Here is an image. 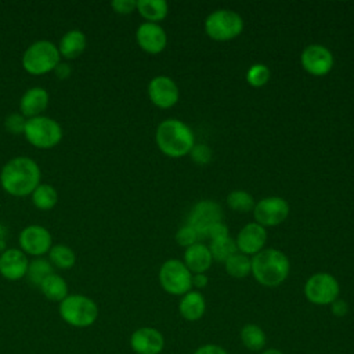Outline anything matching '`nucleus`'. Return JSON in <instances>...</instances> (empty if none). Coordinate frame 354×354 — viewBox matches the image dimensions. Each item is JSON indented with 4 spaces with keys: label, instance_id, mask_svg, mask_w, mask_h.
<instances>
[{
    "label": "nucleus",
    "instance_id": "obj_20",
    "mask_svg": "<svg viewBox=\"0 0 354 354\" xmlns=\"http://www.w3.org/2000/svg\"><path fill=\"white\" fill-rule=\"evenodd\" d=\"M213 257L209 248L203 243H194L184 253V264L194 274H203L212 266Z\"/></svg>",
    "mask_w": 354,
    "mask_h": 354
},
{
    "label": "nucleus",
    "instance_id": "obj_15",
    "mask_svg": "<svg viewBox=\"0 0 354 354\" xmlns=\"http://www.w3.org/2000/svg\"><path fill=\"white\" fill-rule=\"evenodd\" d=\"M130 347L136 354H159L165 347V339L158 329L142 326L131 333Z\"/></svg>",
    "mask_w": 354,
    "mask_h": 354
},
{
    "label": "nucleus",
    "instance_id": "obj_19",
    "mask_svg": "<svg viewBox=\"0 0 354 354\" xmlns=\"http://www.w3.org/2000/svg\"><path fill=\"white\" fill-rule=\"evenodd\" d=\"M48 93L43 87L28 88L19 100L21 115L28 119L41 116L48 105Z\"/></svg>",
    "mask_w": 354,
    "mask_h": 354
},
{
    "label": "nucleus",
    "instance_id": "obj_6",
    "mask_svg": "<svg viewBox=\"0 0 354 354\" xmlns=\"http://www.w3.org/2000/svg\"><path fill=\"white\" fill-rule=\"evenodd\" d=\"M24 136L29 144L40 149H50L62 140L59 123L48 116H36L26 119Z\"/></svg>",
    "mask_w": 354,
    "mask_h": 354
},
{
    "label": "nucleus",
    "instance_id": "obj_27",
    "mask_svg": "<svg viewBox=\"0 0 354 354\" xmlns=\"http://www.w3.org/2000/svg\"><path fill=\"white\" fill-rule=\"evenodd\" d=\"M225 271L234 278H245L249 272H252V260L248 254L241 252L234 253L224 261Z\"/></svg>",
    "mask_w": 354,
    "mask_h": 354
},
{
    "label": "nucleus",
    "instance_id": "obj_22",
    "mask_svg": "<svg viewBox=\"0 0 354 354\" xmlns=\"http://www.w3.org/2000/svg\"><path fill=\"white\" fill-rule=\"evenodd\" d=\"M86 43L87 40L82 30L79 29L68 30L59 40V44H58L59 55L66 59H75L79 55H82V53L86 48Z\"/></svg>",
    "mask_w": 354,
    "mask_h": 354
},
{
    "label": "nucleus",
    "instance_id": "obj_43",
    "mask_svg": "<svg viewBox=\"0 0 354 354\" xmlns=\"http://www.w3.org/2000/svg\"><path fill=\"white\" fill-rule=\"evenodd\" d=\"M261 354H283V353L279 351V350H277V348H267V350H264Z\"/></svg>",
    "mask_w": 354,
    "mask_h": 354
},
{
    "label": "nucleus",
    "instance_id": "obj_28",
    "mask_svg": "<svg viewBox=\"0 0 354 354\" xmlns=\"http://www.w3.org/2000/svg\"><path fill=\"white\" fill-rule=\"evenodd\" d=\"M50 263L61 270H69L76 263L75 252L66 245H54L48 252Z\"/></svg>",
    "mask_w": 354,
    "mask_h": 354
},
{
    "label": "nucleus",
    "instance_id": "obj_10",
    "mask_svg": "<svg viewBox=\"0 0 354 354\" xmlns=\"http://www.w3.org/2000/svg\"><path fill=\"white\" fill-rule=\"evenodd\" d=\"M289 214V205L281 196H267L257 202L253 209L256 223L260 225L274 227L285 221Z\"/></svg>",
    "mask_w": 354,
    "mask_h": 354
},
{
    "label": "nucleus",
    "instance_id": "obj_29",
    "mask_svg": "<svg viewBox=\"0 0 354 354\" xmlns=\"http://www.w3.org/2000/svg\"><path fill=\"white\" fill-rule=\"evenodd\" d=\"M53 272H54L53 271V264L50 263V260L41 259V257H36L32 261H29L26 277H28L29 282H32L33 285L40 286V283L48 275H51Z\"/></svg>",
    "mask_w": 354,
    "mask_h": 354
},
{
    "label": "nucleus",
    "instance_id": "obj_39",
    "mask_svg": "<svg viewBox=\"0 0 354 354\" xmlns=\"http://www.w3.org/2000/svg\"><path fill=\"white\" fill-rule=\"evenodd\" d=\"M330 310L333 313V315L336 317H344L348 311V307H347V303L342 299H336L333 303H330Z\"/></svg>",
    "mask_w": 354,
    "mask_h": 354
},
{
    "label": "nucleus",
    "instance_id": "obj_42",
    "mask_svg": "<svg viewBox=\"0 0 354 354\" xmlns=\"http://www.w3.org/2000/svg\"><path fill=\"white\" fill-rule=\"evenodd\" d=\"M6 245V230L0 225V249H3Z\"/></svg>",
    "mask_w": 354,
    "mask_h": 354
},
{
    "label": "nucleus",
    "instance_id": "obj_9",
    "mask_svg": "<svg viewBox=\"0 0 354 354\" xmlns=\"http://www.w3.org/2000/svg\"><path fill=\"white\" fill-rule=\"evenodd\" d=\"M339 290L336 278L328 272H317L311 275L304 285L307 300L318 306L333 303L339 296Z\"/></svg>",
    "mask_w": 354,
    "mask_h": 354
},
{
    "label": "nucleus",
    "instance_id": "obj_14",
    "mask_svg": "<svg viewBox=\"0 0 354 354\" xmlns=\"http://www.w3.org/2000/svg\"><path fill=\"white\" fill-rule=\"evenodd\" d=\"M149 100L159 108H170L178 101V87L169 76H155L148 84Z\"/></svg>",
    "mask_w": 354,
    "mask_h": 354
},
{
    "label": "nucleus",
    "instance_id": "obj_37",
    "mask_svg": "<svg viewBox=\"0 0 354 354\" xmlns=\"http://www.w3.org/2000/svg\"><path fill=\"white\" fill-rule=\"evenodd\" d=\"M206 236H209L212 241L227 238L228 236V228L223 221L217 223V224H214L213 227L209 228V231L206 232Z\"/></svg>",
    "mask_w": 354,
    "mask_h": 354
},
{
    "label": "nucleus",
    "instance_id": "obj_25",
    "mask_svg": "<svg viewBox=\"0 0 354 354\" xmlns=\"http://www.w3.org/2000/svg\"><path fill=\"white\" fill-rule=\"evenodd\" d=\"M241 340L243 346L250 351H260L266 346V333L256 324H246L241 329Z\"/></svg>",
    "mask_w": 354,
    "mask_h": 354
},
{
    "label": "nucleus",
    "instance_id": "obj_40",
    "mask_svg": "<svg viewBox=\"0 0 354 354\" xmlns=\"http://www.w3.org/2000/svg\"><path fill=\"white\" fill-rule=\"evenodd\" d=\"M54 73H55V76H57L58 79L64 80V79H68V77L71 76L72 69H71V66H69L68 64H65V62H59V64L55 66Z\"/></svg>",
    "mask_w": 354,
    "mask_h": 354
},
{
    "label": "nucleus",
    "instance_id": "obj_41",
    "mask_svg": "<svg viewBox=\"0 0 354 354\" xmlns=\"http://www.w3.org/2000/svg\"><path fill=\"white\" fill-rule=\"evenodd\" d=\"M192 285L195 288H205L207 285V277L205 274H194L192 275Z\"/></svg>",
    "mask_w": 354,
    "mask_h": 354
},
{
    "label": "nucleus",
    "instance_id": "obj_36",
    "mask_svg": "<svg viewBox=\"0 0 354 354\" xmlns=\"http://www.w3.org/2000/svg\"><path fill=\"white\" fill-rule=\"evenodd\" d=\"M111 7L118 14H130L134 10H137V1L136 0H113L111 3Z\"/></svg>",
    "mask_w": 354,
    "mask_h": 354
},
{
    "label": "nucleus",
    "instance_id": "obj_5",
    "mask_svg": "<svg viewBox=\"0 0 354 354\" xmlns=\"http://www.w3.org/2000/svg\"><path fill=\"white\" fill-rule=\"evenodd\" d=\"M58 47L50 40L32 43L22 55V66L30 75H44L55 69L59 64Z\"/></svg>",
    "mask_w": 354,
    "mask_h": 354
},
{
    "label": "nucleus",
    "instance_id": "obj_33",
    "mask_svg": "<svg viewBox=\"0 0 354 354\" xmlns=\"http://www.w3.org/2000/svg\"><path fill=\"white\" fill-rule=\"evenodd\" d=\"M25 124H26V118L22 116L21 113H11L4 120L6 130L11 134H15V136L24 134Z\"/></svg>",
    "mask_w": 354,
    "mask_h": 354
},
{
    "label": "nucleus",
    "instance_id": "obj_17",
    "mask_svg": "<svg viewBox=\"0 0 354 354\" xmlns=\"http://www.w3.org/2000/svg\"><path fill=\"white\" fill-rule=\"evenodd\" d=\"M29 261L21 249H6L0 254V274L8 281H18L26 277Z\"/></svg>",
    "mask_w": 354,
    "mask_h": 354
},
{
    "label": "nucleus",
    "instance_id": "obj_13",
    "mask_svg": "<svg viewBox=\"0 0 354 354\" xmlns=\"http://www.w3.org/2000/svg\"><path fill=\"white\" fill-rule=\"evenodd\" d=\"M300 62L308 73L314 76H324L333 66V55L325 46L308 44L300 55Z\"/></svg>",
    "mask_w": 354,
    "mask_h": 354
},
{
    "label": "nucleus",
    "instance_id": "obj_30",
    "mask_svg": "<svg viewBox=\"0 0 354 354\" xmlns=\"http://www.w3.org/2000/svg\"><path fill=\"white\" fill-rule=\"evenodd\" d=\"M227 203L232 210L241 212V213H248L253 210L256 205L253 196L243 189H235L230 192L227 196Z\"/></svg>",
    "mask_w": 354,
    "mask_h": 354
},
{
    "label": "nucleus",
    "instance_id": "obj_21",
    "mask_svg": "<svg viewBox=\"0 0 354 354\" xmlns=\"http://www.w3.org/2000/svg\"><path fill=\"white\" fill-rule=\"evenodd\" d=\"M206 310V301L201 292L189 290L183 295L178 303L180 315L187 321H198L203 317Z\"/></svg>",
    "mask_w": 354,
    "mask_h": 354
},
{
    "label": "nucleus",
    "instance_id": "obj_2",
    "mask_svg": "<svg viewBox=\"0 0 354 354\" xmlns=\"http://www.w3.org/2000/svg\"><path fill=\"white\" fill-rule=\"evenodd\" d=\"M155 140L159 149L170 156L180 158L192 149L195 138L192 130L178 119H166L156 127Z\"/></svg>",
    "mask_w": 354,
    "mask_h": 354
},
{
    "label": "nucleus",
    "instance_id": "obj_1",
    "mask_svg": "<svg viewBox=\"0 0 354 354\" xmlns=\"http://www.w3.org/2000/svg\"><path fill=\"white\" fill-rule=\"evenodd\" d=\"M0 184L12 196L30 195L40 184V169L30 158H12L0 171Z\"/></svg>",
    "mask_w": 354,
    "mask_h": 354
},
{
    "label": "nucleus",
    "instance_id": "obj_35",
    "mask_svg": "<svg viewBox=\"0 0 354 354\" xmlns=\"http://www.w3.org/2000/svg\"><path fill=\"white\" fill-rule=\"evenodd\" d=\"M191 159L198 165H206L212 159V149L206 144H195L189 151Z\"/></svg>",
    "mask_w": 354,
    "mask_h": 354
},
{
    "label": "nucleus",
    "instance_id": "obj_12",
    "mask_svg": "<svg viewBox=\"0 0 354 354\" xmlns=\"http://www.w3.org/2000/svg\"><path fill=\"white\" fill-rule=\"evenodd\" d=\"M223 210L221 206L213 201L198 202L188 217V225H191L198 235H206L210 227L221 223Z\"/></svg>",
    "mask_w": 354,
    "mask_h": 354
},
{
    "label": "nucleus",
    "instance_id": "obj_23",
    "mask_svg": "<svg viewBox=\"0 0 354 354\" xmlns=\"http://www.w3.org/2000/svg\"><path fill=\"white\" fill-rule=\"evenodd\" d=\"M41 293L51 301L61 303L68 296V283L66 281L57 274L48 275L41 283H40Z\"/></svg>",
    "mask_w": 354,
    "mask_h": 354
},
{
    "label": "nucleus",
    "instance_id": "obj_32",
    "mask_svg": "<svg viewBox=\"0 0 354 354\" xmlns=\"http://www.w3.org/2000/svg\"><path fill=\"white\" fill-rule=\"evenodd\" d=\"M270 79V69L264 64H253L246 72V80L253 87L264 86Z\"/></svg>",
    "mask_w": 354,
    "mask_h": 354
},
{
    "label": "nucleus",
    "instance_id": "obj_34",
    "mask_svg": "<svg viewBox=\"0 0 354 354\" xmlns=\"http://www.w3.org/2000/svg\"><path fill=\"white\" fill-rule=\"evenodd\" d=\"M198 232L191 227V225H185V227H181L177 234H176V241L180 246H184V248H189L192 246L194 243H196V239H198Z\"/></svg>",
    "mask_w": 354,
    "mask_h": 354
},
{
    "label": "nucleus",
    "instance_id": "obj_3",
    "mask_svg": "<svg viewBox=\"0 0 354 354\" xmlns=\"http://www.w3.org/2000/svg\"><path fill=\"white\" fill-rule=\"evenodd\" d=\"M252 274L254 279L268 288L281 285L289 275V260L278 249H264L253 256Z\"/></svg>",
    "mask_w": 354,
    "mask_h": 354
},
{
    "label": "nucleus",
    "instance_id": "obj_24",
    "mask_svg": "<svg viewBox=\"0 0 354 354\" xmlns=\"http://www.w3.org/2000/svg\"><path fill=\"white\" fill-rule=\"evenodd\" d=\"M137 10L141 17L148 19V22L156 24L167 15L169 6L165 0H138Z\"/></svg>",
    "mask_w": 354,
    "mask_h": 354
},
{
    "label": "nucleus",
    "instance_id": "obj_31",
    "mask_svg": "<svg viewBox=\"0 0 354 354\" xmlns=\"http://www.w3.org/2000/svg\"><path fill=\"white\" fill-rule=\"evenodd\" d=\"M209 250H210L213 259H216L218 261H225L230 256H232L234 253L238 252V248H236V242L234 239H231L230 236H227L223 239L212 241Z\"/></svg>",
    "mask_w": 354,
    "mask_h": 354
},
{
    "label": "nucleus",
    "instance_id": "obj_26",
    "mask_svg": "<svg viewBox=\"0 0 354 354\" xmlns=\"http://www.w3.org/2000/svg\"><path fill=\"white\" fill-rule=\"evenodd\" d=\"M30 195L32 203L40 210H50L58 202V194L51 184H39Z\"/></svg>",
    "mask_w": 354,
    "mask_h": 354
},
{
    "label": "nucleus",
    "instance_id": "obj_7",
    "mask_svg": "<svg viewBox=\"0 0 354 354\" xmlns=\"http://www.w3.org/2000/svg\"><path fill=\"white\" fill-rule=\"evenodd\" d=\"M243 29L242 17L227 8L210 12L205 21L206 33L214 40H230L241 35Z\"/></svg>",
    "mask_w": 354,
    "mask_h": 354
},
{
    "label": "nucleus",
    "instance_id": "obj_38",
    "mask_svg": "<svg viewBox=\"0 0 354 354\" xmlns=\"http://www.w3.org/2000/svg\"><path fill=\"white\" fill-rule=\"evenodd\" d=\"M194 354H228L221 346L217 344H203L195 350Z\"/></svg>",
    "mask_w": 354,
    "mask_h": 354
},
{
    "label": "nucleus",
    "instance_id": "obj_4",
    "mask_svg": "<svg viewBox=\"0 0 354 354\" xmlns=\"http://www.w3.org/2000/svg\"><path fill=\"white\" fill-rule=\"evenodd\" d=\"M61 318L71 326L87 328L98 318L97 303L84 295H68L58 307Z\"/></svg>",
    "mask_w": 354,
    "mask_h": 354
},
{
    "label": "nucleus",
    "instance_id": "obj_11",
    "mask_svg": "<svg viewBox=\"0 0 354 354\" xmlns=\"http://www.w3.org/2000/svg\"><path fill=\"white\" fill-rule=\"evenodd\" d=\"M19 248L24 253L40 257L50 252L53 246V238L47 228L41 225H28L19 232L18 236Z\"/></svg>",
    "mask_w": 354,
    "mask_h": 354
},
{
    "label": "nucleus",
    "instance_id": "obj_18",
    "mask_svg": "<svg viewBox=\"0 0 354 354\" xmlns=\"http://www.w3.org/2000/svg\"><path fill=\"white\" fill-rule=\"evenodd\" d=\"M267 241V231L257 223L246 224L236 236V248L243 254L259 253Z\"/></svg>",
    "mask_w": 354,
    "mask_h": 354
},
{
    "label": "nucleus",
    "instance_id": "obj_16",
    "mask_svg": "<svg viewBox=\"0 0 354 354\" xmlns=\"http://www.w3.org/2000/svg\"><path fill=\"white\" fill-rule=\"evenodd\" d=\"M136 39L138 46L149 54L160 53L167 43L165 29L155 22L141 24L136 32Z\"/></svg>",
    "mask_w": 354,
    "mask_h": 354
},
{
    "label": "nucleus",
    "instance_id": "obj_8",
    "mask_svg": "<svg viewBox=\"0 0 354 354\" xmlns=\"http://www.w3.org/2000/svg\"><path fill=\"white\" fill-rule=\"evenodd\" d=\"M159 282L167 293L183 296L191 290L192 272L181 260L171 259L162 264L159 270Z\"/></svg>",
    "mask_w": 354,
    "mask_h": 354
}]
</instances>
